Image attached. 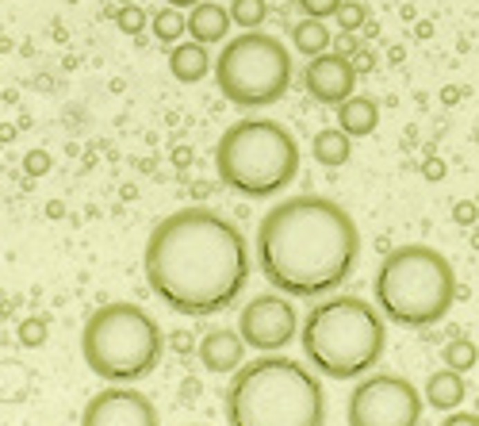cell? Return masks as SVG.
<instances>
[{
    "label": "cell",
    "mask_w": 479,
    "mask_h": 426,
    "mask_svg": "<svg viewBox=\"0 0 479 426\" xmlns=\"http://www.w3.org/2000/svg\"><path fill=\"white\" fill-rule=\"evenodd\" d=\"M150 292L177 315H219L242 300L253 273L246 234L223 211L192 204L157 219L142 250Z\"/></svg>",
    "instance_id": "1"
},
{
    "label": "cell",
    "mask_w": 479,
    "mask_h": 426,
    "mask_svg": "<svg viewBox=\"0 0 479 426\" xmlns=\"http://www.w3.org/2000/svg\"><path fill=\"white\" fill-rule=\"evenodd\" d=\"M253 258L276 292L291 300H323L353 276L361 261V231L330 196H284L257 223Z\"/></svg>",
    "instance_id": "2"
},
{
    "label": "cell",
    "mask_w": 479,
    "mask_h": 426,
    "mask_svg": "<svg viewBox=\"0 0 479 426\" xmlns=\"http://www.w3.org/2000/svg\"><path fill=\"white\" fill-rule=\"evenodd\" d=\"M226 426H326V392L311 365L288 353H261L231 373Z\"/></svg>",
    "instance_id": "3"
},
{
    "label": "cell",
    "mask_w": 479,
    "mask_h": 426,
    "mask_svg": "<svg viewBox=\"0 0 479 426\" xmlns=\"http://www.w3.org/2000/svg\"><path fill=\"white\" fill-rule=\"evenodd\" d=\"M307 365L326 380H361L388 350V319L364 296H323L299 323Z\"/></svg>",
    "instance_id": "4"
},
{
    "label": "cell",
    "mask_w": 479,
    "mask_h": 426,
    "mask_svg": "<svg viewBox=\"0 0 479 426\" xmlns=\"http://www.w3.org/2000/svg\"><path fill=\"white\" fill-rule=\"evenodd\" d=\"M376 308L403 330H426L449 315L456 300V273L441 250L426 242H406L383 254L376 281Z\"/></svg>",
    "instance_id": "5"
},
{
    "label": "cell",
    "mask_w": 479,
    "mask_h": 426,
    "mask_svg": "<svg viewBox=\"0 0 479 426\" xmlns=\"http://www.w3.org/2000/svg\"><path fill=\"white\" fill-rule=\"evenodd\" d=\"M215 173L238 196L269 200L299 177V142L276 119L246 116L219 134Z\"/></svg>",
    "instance_id": "6"
},
{
    "label": "cell",
    "mask_w": 479,
    "mask_h": 426,
    "mask_svg": "<svg viewBox=\"0 0 479 426\" xmlns=\"http://www.w3.org/2000/svg\"><path fill=\"white\" fill-rule=\"evenodd\" d=\"M165 335L161 323L138 303H104L84 319L81 357L89 373L108 384H138L161 365Z\"/></svg>",
    "instance_id": "7"
},
{
    "label": "cell",
    "mask_w": 479,
    "mask_h": 426,
    "mask_svg": "<svg viewBox=\"0 0 479 426\" xmlns=\"http://www.w3.org/2000/svg\"><path fill=\"white\" fill-rule=\"evenodd\" d=\"M215 85L238 108H269L291 89V51L261 27L231 35L215 58Z\"/></svg>",
    "instance_id": "8"
},
{
    "label": "cell",
    "mask_w": 479,
    "mask_h": 426,
    "mask_svg": "<svg viewBox=\"0 0 479 426\" xmlns=\"http://www.w3.org/2000/svg\"><path fill=\"white\" fill-rule=\"evenodd\" d=\"M426 396L399 373H368L345 407L349 426H418Z\"/></svg>",
    "instance_id": "9"
},
{
    "label": "cell",
    "mask_w": 479,
    "mask_h": 426,
    "mask_svg": "<svg viewBox=\"0 0 479 426\" xmlns=\"http://www.w3.org/2000/svg\"><path fill=\"white\" fill-rule=\"evenodd\" d=\"M238 335L253 353H284L288 342L299 335V311L296 300L284 292H261L242 303L238 311Z\"/></svg>",
    "instance_id": "10"
},
{
    "label": "cell",
    "mask_w": 479,
    "mask_h": 426,
    "mask_svg": "<svg viewBox=\"0 0 479 426\" xmlns=\"http://www.w3.org/2000/svg\"><path fill=\"white\" fill-rule=\"evenodd\" d=\"M81 426H161V415L134 384H108L84 403Z\"/></svg>",
    "instance_id": "11"
},
{
    "label": "cell",
    "mask_w": 479,
    "mask_h": 426,
    "mask_svg": "<svg viewBox=\"0 0 479 426\" xmlns=\"http://www.w3.org/2000/svg\"><path fill=\"white\" fill-rule=\"evenodd\" d=\"M303 85H307V92H311V100L326 104V108H338L356 89V66L345 54H330V51L314 54L303 66Z\"/></svg>",
    "instance_id": "12"
},
{
    "label": "cell",
    "mask_w": 479,
    "mask_h": 426,
    "mask_svg": "<svg viewBox=\"0 0 479 426\" xmlns=\"http://www.w3.org/2000/svg\"><path fill=\"white\" fill-rule=\"evenodd\" d=\"M246 338L238 335V326H211L204 338H199L196 353H199V365L215 376H231L246 365Z\"/></svg>",
    "instance_id": "13"
},
{
    "label": "cell",
    "mask_w": 479,
    "mask_h": 426,
    "mask_svg": "<svg viewBox=\"0 0 479 426\" xmlns=\"http://www.w3.org/2000/svg\"><path fill=\"white\" fill-rule=\"evenodd\" d=\"M231 8H223V4H211V0H199L196 8H188V35L196 42H204V46H223L226 39H231Z\"/></svg>",
    "instance_id": "14"
},
{
    "label": "cell",
    "mask_w": 479,
    "mask_h": 426,
    "mask_svg": "<svg viewBox=\"0 0 479 426\" xmlns=\"http://www.w3.org/2000/svg\"><path fill=\"white\" fill-rule=\"evenodd\" d=\"M211 69H215V58H211V54H207V46H204V42H196V39L177 42L173 51H169V73H173L181 85L204 81Z\"/></svg>",
    "instance_id": "15"
},
{
    "label": "cell",
    "mask_w": 479,
    "mask_h": 426,
    "mask_svg": "<svg viewBox=\"0 0 479 426\" xmlns=\"http://www.w3.org/2000/svg\"><path fill=\"white\" fill-rule=\"evenodd\" d=\"M422 396H426V407L433 411H456L464 403V396H468V380H464V373H456V369H441V373H430V380H426V388H422Z\"/></svg>",
    "instance_id": "16"
},
{
    "label": "cell",
    "mask_w": 479,
    "mask_h": 426,
    "mask_svg": "<svg viewBox=\"0 0 479 426\" xmlns=\"http://www.w3.org/2000/svg\"><path fill=\"white\" fill-rule=\"evenodd\" d=\"M338 127L345 134H353V139H364V134H372L376 127H380V108H376V100L372 96H349V100L338 104Z\"/></svg>",
    "instance_id": "17"
},
{
    "label": "cell",
    "mask_w": 479,
    "mask_h": 426,
    "mask_svg": "<svg viewBox=\"0 0 479 426\" xmlns=\"http://www.w3.org/2000/svg\"><path fill=\"white\" fill-rule=\"evenodd\" d=\"M311 154H314V161H318V166H326V169L345 166V161L353 158V134H345L341 127H326V131L314 134Z\"/></svg>",
    "instance_id": "18"
},
{
    "label": "cell",
    "mask_w": 479,
    "mask_h": 426,
    "mask_svg": "<svg viewBox=\"0 0 479 426\" xmlns=\"http://www.w3.org/2000/svg\"><path fill=\"white\" fill-rule=\"evenodd\" d=\"M330 27H326V19H314V16H303L296 27H291V46H296L299 54H307V58H314V54H326L330 51Z\"/></svg>",
    "instance_id": "19"
},
{
    "label": "cell",
    "mask_w": 479,
    "mask_h": 426,
    "mask_svg": "<svg viewBox=\"0 0 479 426\" xmlns=\"http://www.w3.org/2000/svg\"><path fill=\"white\" fill-rule=\"evenodd\" d=\"M150 31H154V39L161 42V46H177V42L188 35V16H184L181 8H173V4H165V8H157L154 16H150Z\"/></svg>",
    "instance_id": "20"
},
{
    "label": "cell",
    "mask_w": 479,
    "mask_h": 426,
    "mask_svg": "<svg viewBox=\"0 0 479 426\" xmlns=\"http://www.w3.org/2000/svg\"><path fill=\"white\" fill-rule=\"evenodd\" d=\"M231 19L242 31H253L269 19V0H231Z\"/></svg>",
    "instance_id": "21"
},
{
    "label": "cell",
    "mask_w": 479,
    "mask_h": 426,
    "mask_svg": "<svg viewBox=\"0 0 479 426\" xmlns=\"http://www.w3.org/2000/svg\"><path fill=\"white\" fill-rule=\"evenodd\" d=\"M441 361L456 373H471V365L479 361V342H468V338H456L441 350Z\"/></svg>",
    "instance_id": "22"
},
{
    "label": "cell",
    "mask_w": 479,
    "mask_h": 426,
    "mask_svg": "<svg viewBox=\"0 0 479 426\" xmlns=\"http://www.w3.org/2000/svg\"><path fill=\"white\" fill-rule=\"evenodd\" d=\"M116 27L123 35H142L150 27V12L142 8L138 0L134 4H119V12H116Z\"/></svg>",
    "instance_id": "23"
},
{
    "label": "cell",
    "mask_w": 479,
    "mask_h": 426,
    "mask_svg": "<svg viewBox=\"0 0 479 426\" xmlns=\"http://www.w3.org/2000/svg\"><path fill=\"white\" fill-rule=\"evenodd\" d=\"M364 16H368V12H364V4H361V0H345V4L338 8V16H334V19H338V27H341V31H356V27L364 24Z\"/></svg>",
    "instance_id": "24"
},
{
    "label": "cell",
    "mask_w": 479,
    "mask_h": 426,
    "mask_svg": "<svg viewBox=\"0 0 479 426\" xmlns=\"http://www.w3.org/2000/svg\"><path fill=\"white\" fill-rule=\"evenodd\" d=\"M296 4H299V12H303V16L330 19V16H338V8L345 4V0H296Z\"/></svg>",
    "instance_id": "25"
},
{
    "label": "cell",
    "mask_w": 479,
    "mask_h": 426,
    "mask_svg": "<svg viewBox=\"0 0 479 426\" xmlns=\"http://www.w3.org/2000/svg\"><path fill=\"white\" fill-rule=\"evenodd\" d=\"M19 342H24L27 350H39V346L46 342V323H42V319H24V323H19Z\"/></svg>",
    "instance_id": "26"
},
{
    "label": "cell",
    "mask_w": 479,
    "mask_h": 426,
    "mask_svg": "<svg viewBox=\"0 0 479 426\" xmlns=\"http://www.w3.org/2000/svg\"><path fill=\"white\" fill-rule=\"evenodd\" d=\"M453 219H456V223H460V227H471V223H476V204H456V208H453Z\"/></svg>",
    "instance_id": "27"
},
{
    "label": "cell",
    "mask_w": 479,
    "mask_h": 426,
    "mask_svg": "<svg viewBox=\"0 0 479 426\" xmlns=\"http://www.w3.org/2000/svg\"><path fill=\"white\" fill-rule=\"evenodd\" d=\"M441 426H479V415H468V411H449V418Z\"/></svg>",
    "instance_id": "28"
},
{
    "label": "cell",
    "mask_w": 479,
    "mask_h": 426,
    "mask_svg": "<svg viewBox=\"0 0 479 426\" xmlns=\"http://www.w3.org/2000/svg\"><path fill=\"white\" fill-rule=\"evenodd\" d=\"M46 169H50V158H46L42 150H31V154H27V173H46Z\"/></svg>",
    "instance_id": "29"
},
{
    "label": "cell",
    "mask_w": 479,
    "mask_h": 426,
    "mask_svg": "<svg viewBox=\"0 0 479 426\" xmlns=\"http://www.w3.org/2000/svg\"><path fill=\"white\" fill-rule=\"evenodd\" d=\"M173 350L177 353H192V338L188 335H173Z\"/></svg>",
    "instance_id": "30"
},
{
    "label": "cell",
    "mask_w": 479,
    "mask_h": 426,
    "mask_svg": "<svg viewBox=\"0 0 479 426\" xmlns=\"http://www.w3.org/2000/svg\"><path fill=\"white\" fill-rule=\"evenodd\" d=\"M353 66H356V73H364V69H372V58H368V54H356Z\"/></svg>",
    "instance_id": "31"
},
{
    "label": "cell",
    "mask_w": 479,
    "mask_h": 426,
    "mask_svg": "<svg viewBox=\"0 0 479 426\" xmlns=\"http://www.w3.org/2000/svg\"><path fill=\"white\" fill-rule=\"evenodd\" d=\"M165 4H173V8H181V12H188V8H196L199 0H165Z\"/></svg>",
    "instance_id": "32"
},
{
    "label": "cell",
    "mask_w": 479,
    "mask_h": 426,
    "mask_svg": "<svg viewBox=\"0 0 479 426\" xmlns=\"http://www.w3.org/2000/svg\"><path fill=\"white\" fill-rule=\"evenodd\" d=\"M426 177H445V166H441V161H430V166H426Z\"/></svg>",
    "instance_id": "33"
},
{
    "label": "cell",
    "mask_w": 479,
    "mask_h": 426,
    "mask_svg": "<svg viewBox=\"0 0 479 426\" xmlns=\"http://www.w3.org/2000/svg\"><path fill=\"white\" fill-rule=\"evenodd\" d=\"M116 4H134V0H116Z\"/></svg>",
    "instance_id": "34"
},
{
    "label": "cell",
    "mask_w": 479,
    "mask_h": 426,
    "mask_svg": "<svg viewBox=\"0 0 479 426\" xmlns=\"http://www.w3.org/2000/svg\"><path fill=\"white\" fill-rule=\"evenodd\" d=\"M188 426H204V423H188Z\"/></svg>",
    "instance_id": "35"
}]
</instances>
